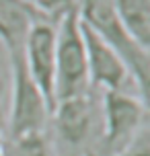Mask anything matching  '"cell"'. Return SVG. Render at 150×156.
Masks as SVG:
<instances>
[{"mask_svg":"<svg viewBox=\"0 0 150 156\" xmlns=\"http://www.w3.org/2000/svg\"><path fill=\"white\" fill-rule=\"evenodd\" d=\"M6 154V140H4V136H2V132H0V156Z\"/></svg>","mask_w":150,"mask_h":156,"instance_id":"obj_11","label":"cell"},{"mask_svg":"<svg viewBox=\"0 0 150 156\" xmlns=\"http://www.w3.org/2000/svg\"><path fill=\"white\" fill-rule=\"evenodd\" d=\"M4 88H6V86H4V80L0 78V99H2V94H4Z\"/></svg>","mask_w":150,"mask_h":156,"instance_id":"obj_13","label":"cell"},{"mask_svg":"<svg viewBox=\"0 0 150 156\" xmlns=\"http://www.w3.org/2000/svg\"><path fill=\"white\" fill-rule=\"evenodd\" d=\"M49 117L54 119V132L58 140L74 152L82 150V146H87L88 138L93 136V127H95L93 94L87 93L82 97L55 103Z\"/></svg>","mask_w":150,"mask_h":156,"instance_id":"obj_7","label":"cell"},{"mask_svg":"<svg viewBox=\"0 0 150 156\" xmlns=\"http://www.w3.org/2000/svg\"><path fill=\"white\" fill-rule=\"evenodd\" d=\"M4 156H55V150L52 148L45 132H35L8 140Z\"/></svg>","mask_w":150,"mask_h":156,"instance_id":"obj_9","label":"cell"},{"mask_svg":"<svg viewBox=\"0 0 150 156\" xmlns=\"http://www.w3.org/2000/svg\"><path fill=\"white\" fill-rule=\"evenodd\" d=\"M80 31L87 51V68H88V84L95 90H115V93H134L140 97L136 82L123 60L111 49L93 29L80 21ZM142 99V97H140Z\"/></svg>","mask_w":150,"mask_h":156,"instance_id":"obj_6","label":"cell"},{"mask_svg":"<svg viewBox=\"0 0 150 156\" xmlns=\"http://www.w3.org/2000/svg\"><path fill=\"white\" fill-rule=\"evenodd\" d=\"M78 16L88 29L99 35L115 54L123 60L136 82L144 103H148V70L150 55L136 43L121 25L115 10V0H80Z\"/></svg>","mask_w":150,"mask_h":156,"instance_id":"obj_1","label":"cell"},{"mask_svg":"<svg viewBox=\"0 0 150 156\" xmlns=\"http://www.w3.org/2000/svg\"><path fill=\"white\" fill-rule=\"evenodd\" d=\"M10 62V109L8 140L35 132H45L49 109L37 86L33 84L25 64V43L6 49Z\"/></svg>","mask_w":150,"mask_h":156,"instance_id":"obj_3","label":"cell"},{"mask_svg":"<svg viewBox=\"0 0 150 156\" xmlns=\"http://www.w3.org/2000/svg\"><path fill=\"white\" fill-rule=\"evenodd\" d=\"M148 103L134 93H101V154L111 156L127 146L144 127H148Z\"/></svg>","mask_w":150,"mask_h":156,"instance_id":"obj_4","label":"cell"},{"mask_svg":"<svg viewBox=\"0 0 150 156\" xmlns=\"http://www.w3.org/2000/svg\"><path fill=\"white\" fill-rule=\"evenodd\" d=\"M55 23L54 19H37L25 39L27 72L43 97L49 115L55 107Z\"/></svg>","mask_w":150,"mask_h":156,"instance_id":"obj_5","label":"cell"},{"mask_svg":"<svg viewBox=\"0 0 150 156\" xmlns=\"http://www.w3.org/2000/svg\"><path fill=\"white\" fill-rule=\"evenodd\" d=\"M111 156H150V138H148V127H144L142 132L136 136L127 146L115 152Z\"/></svg>","mask_w":150,"mask_h":156,"instance_id":"obj_10","label":"cell"},{"mask_svg":"<svg viewBox=\"0 0 150 156\" xmlns=\"http://www.w3.org/2000/svg\"><path fill=\"white\" fill-rule=\"evenodd\" d=\"M91 93L87 51L78 8L66 10L55 23V103Z\"/></svg>","mask_w":150,"mask_h":156,"instance_id":"obj_2","label":"cell"},{"mask_svg":"<svg viewBox=\"0 0 150 156\" xmlns=\"http://www.w3.org/2000/svg\"><path fill=\"white\" fill-rule=\"evenodd\" d=\"M121 25L138 45L150 49V0H115Z\"/></svg>","mask_w":150,"mask_h":156,"instance_id":"obj_8","label":"cell"},{"mask_svg":"<svg viewBox=\"0 0 150 156\" xmlns=\"http://www.w3.org/2000/svg\"><path fill=\"white\" fill-rule=\"evenodd\" d=\"M80 156H99V152H95V150H88V152H82Z\"/></svg>","mask_w":150,"mask_h":156,"instance_id":"obj_12","label":"cell"}]
</instances>
